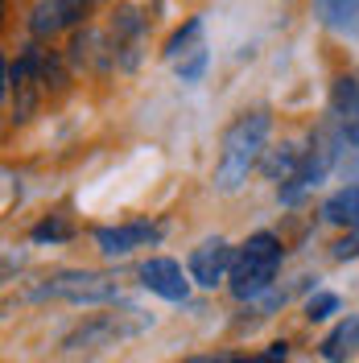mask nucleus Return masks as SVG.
Wrapping results in <instances>:
<instances>
[{"instance_id": "obj_14", "label": "nucleus", "mask_w": 359, "mask_h": 363, "mask_svg": "<svg viewBox=\"0 0 359 363\" xmlns=\"http://www.w3.org/2000/svg\"><path fill=\"white\" fill-rule=\"evenodd\" d=\"M318 17L331 29H359V0H318Z\"/></svg>"}, {"instance_id": "obj_16", "label": "nucleus", "mask_w": 359, "mask_h": 363, "mask_svg": "<svg viewBox=\"0 0 359 363\" xmlns=\"http://www.w3.org/2000/svg\"><path fill=\"white\" fill-rule=\"evenodd\" d=\"M199 33H202V21H199V17H190V21H186V25L178 29V33L170 38V45H165V58H170V62L186 58V54H190L194 45H202V42H199Z\"/></svg>"}, {"instance_id": "obj_5", "label": "nucleus", "mask_w": 359, "mask_h": 363, "mask_svg": "<svg viewBox=\"0 0 359 363\" xmlns=\"http://www.w3.org/2000/svg\"><path fill=\"white\" fill-rule=\"evenodd\" d=\"M149 42V21L136 4H120L112 17V45H116V67L136 70L140 67V54Z\"/></svg>"}, {"instance_id": "obj_12", "label": "nucleus", "mask_w": 359, "mask_h": 363, "mask_svg": "<svg viewBox=\"0 0 359 363\" xmlns=\"http://www.w3.org/2000/svg\"><path fill=\"white\" fill-rule=\"evenodd\" d=\"M322 215H326V223L355 231L359 227V186H343L338 194H331L326 206H322Z\"/></svg>"}, {"instance_id": "obj_15", "label": "nucleus", "mask_w": 359, "mask_h": 363, "mask_svg": "<svg viewBox=\"0 0 359 363\" xmlns=\"http://www.w3.org/2000/svg\"><path fill=\"white\" fill-rule=\"evenodd\" d=\"M331 112H335L338 124L359 112V79L355 74H343V79L335 83V91H331Z\"/></svg>"}, {"instance_id": "obj_2", "label": "nucleus", "mask_w": 359, "mask_h": 363, "mask_svg": "<svg viewBox=\"0 0 359 363\" xmlns=\"http://www.w3.org/2000/svg\"><path fill=\"white\" fill-rule=\"evenodd\" d=\"M281 260H285V252H281V240H277V235H269V231L248 235V244L236 252V260H231V277H227L231 294L240 297V301L265 297L272 289V281H277Z\"/></svg>"}, {"instance_id": "obj_13", "label": "nucleus", "mask_w": 359, "mask_h": 363, "mask_svg": "<svg viewBox=\"0 0 359 363\" xmlns=\"http://www.w3.org/2000/svg\"><path fill=\"white\" fill-rule=\"evenodd\" d=\"M351 351H359V314H351L347 322H338L335 330L326 335V342H322L326 363H343Z\"/></svg>"}, {"instance_id": "obj_3", "label": "nucleus", "mask_w": 359, "mask_h": 363, "mask_svg": "<svg viewBox=\"0 0 359 363\" xmlns=\"http://www.w3.org/2000/svg\"><path fill=\"white\" fill-rule=\"evenodd\" d=\"M153 326V314H145V310H120V314H95L87 318L83 326H74L67 339H62V351H99V347H112L120 339H133L140 330H149Z\"/></svg>"}, {"instance_id": "obj_18", "label": "nucleus", "mask_w": 359, "mask_h": 363, "mask_svg": "<svg viewBox=\"0 0 359 363\" xmlns=\"http://www.w3.org/2000/svg\"><path fill=\"white\" fill-rule=\"evenodd\" d=\"M67 235H70L67 219H45V223L33 227V240H67Z\"/></svg>"}, {"instance_id": "obj_8", "label": "nucleus", "mask_w": 359, "mask_h": 363, "mask_svg": "<svg viewBox=\"0 0 359 363\" xmlns=\"http://www.w3.org/2000/svg\"><path fill=\"white\" fill-rule=\"evenodd\" d=\"M140 285H145L149 294L165 297V301H186V297H190V281L182 277V264L170 260V256L145 260V264H140Z\"/></svg>"}, {"instance_id": "obj_19", "label": "nucleus", "mask_w": 359, "mask_h": 363, "mask_svg": "<svg viewBox=\"0 0 359 363\" xmlns=\"http://www.w3.org/2000/svg\"><path fill=\"white\" fill-rule=\"evenodd\" d=\"M338 310V297L335 294H314L310 297V306H306V314L310 318H326V314H335Z\"/></svg>"}, {"instance_id": "obj_11", "label": "nucleus", "mask_w": 359, "mask_h": 363, "mask_svg": "<svg viewBox=\"0 0 359 363\" xmlns=\"http://www.w3.org/2000/svg\"><path fill=\"white\" fill-rule=\"evenodd\" d=\"M302 161H306V149H297L293 140H281V145L265 149L260 169H265V178H272V182H289L293 174L302 169Z\"/></svg>"}, {"instance_id": "obj_24", "label": "nucleus", "mask_w": 359, "mask_h": 363, "mask_svg": "<svg viewBox=\"0 0 359 363\" xmlns=\"http://www.w3.org/2000/svg\"><path fill=\"white\" fill-rule=\"evenodd\" d=\"M79 4H83V9H91V4H95V0H79Z\"/></svg>"}, {"instance_id": "obj_22", "label": "nucleus", "mask_w": 359, "mask_h": 363, "mask_svg": "<svg viewBox=\"0 0 359 363\" xmlns=\"http://www.w3.org/2000/svg\"><path fill=\"white\" fill-rule=\"evenodd\" d=\"M338 128H343V136H347V145H355V149H359V112L351 116V120H343Z\"/></svg>"}, {"instance_id": "obj_10", "label": "nucleus", "mask_w": 359, "mask_h": 363, "mask_svg": "<svg viewBox=\"0 0 359 363\" xmlns=\"http://www.w3.org/2000/svg\"><path fill=\"white\" fill-rule=\"evenodd\" d=\"M161 231L149 223H120V227H99L95 231V244H99V252L104 256H128L133 248H140V244H153Z\"/></svg>"}, {"instance_id": "obj_21", "label": "nucleus", "mask_w": 359, "mask_h": 363, "mask_svg": "<svg viewBox=\"0 0 359 363\" xmlns=\"http://www.w3.org/2000/svg\"><path fill=\"white\" fill-rule=\"evenodd\" d=\"M343 178H347V186H359V149L343 161Z\"/></svg>"}, {"instance_id": "obj_1", "label": "nucleus", "mask_w": 359, "mask_h": 363, "mask_svg": "<svg viewBox=\"0 0 359 363\" xmlns=\"http://www.w3.org/2000/svg\"><path fill=\"white\" fill-rule=\"evenodd\" d=\"M269 112H244L219 140V161H215V190L236 194L248 182V174L260 165L265 149H269Z\"/></svg>"}, {"instance_id": "obj_20", "label": "nucleus", "mask_w": 359, "mask_h": 363, "mask_svg": "<svg viewBox=\"0 0 359 363\" xmlns=\"http://www.w3.org/2000/svg\"><path fill=\"white\" fill-rule=\"evenodd\" d=\"M335 256H338V260L359 256V227H355V231H347V240H338V244H335Z\"/></svg>"}, {"instance_id": "obj_6", "label": "nucleus", "mask_w": 359, "mask_h": 363, "mask_svg": "<svg viewBox=\"0 0 359 363\" xmlns=\"http://www.w3.org/2000/svg\"><path fill=\"white\" fill-rule=\"evenodd\" d=\"M70 67L79 70H95V74H104V70L116 67V45H112V33H104V29H79L74 38H70V50H67Z\"/></svg>"}, {"instance_id": "obj_17", "label": "nucleus", "mask_w": 359, "mask_h": 363, "mask_svg": "<svg viewBox=\"0 0 359 363\" xmlns=\"http://www.w3.org/2000/svg\"><path fill=\"white\" fill-rule=\"evenodd\" d=\"M174 67H178L182 83H199V79H202V70H206V45H194V50H190L186 58H178Z\"/></svg>"}, {"instance_id": "obj_7", "label": "nucleus", "mask_w": 359, "mask_h": 363, "mask_svg": "<svg viewBox=\"0 0 359 363\" xmlns=\"http://www.w3.org/2000/svg\"><path fill=\"white\" fill-rule=\"evenodd\" d=\"M231 260H236V252L227 248L219 235L215 240H202L199 248L190 252V277H194V285L215 289L223 277H231Z\"/></svg>"}, {"instance_id": "obj_4", "label": "nucleus", "mask_w": 359, "mask_h": 363, "mask_svg": "<svg viewBox=\"0 0 359 363\" xmlns=\"http://www.w3.org/2000/svg\"><path fill=\"white\" fill-rule=\"evenodd\" d=\"M33 297H58V301H74V306H99L120 297V285L108 272H91V269H62L54 277H45L33 289Z\"/></svg>"}, {"instance_id": "obj_23", "label": "nucleus", "mask_w": 359, "mask_h": 363, "mask_svg": "<svg viewBox=\"0 0 359 363\" xmlns=\"http://www.w3.org/2000/svg\"><path fill=\"white\" fill-rule=\"evenodd\" d=\"M186 363H215V355H199V359H186Z\"/></svg>"}, {"instance_id": "obj_9", "label": "nucleus", "mask_w": 359, "mask_h": 363, "mask_svg": "<svg viewBox=\"0 0 359 363\" xmlns=\"http://www.w3.org/2000/svg\"><path fill=\"white\" fill-rule=\"evenodd\" d=\"M83 13L87 9L79 0H38L33 13H29V29H33V38H54L58 29L83 21Z\"/></svg>"}]
</instances>
